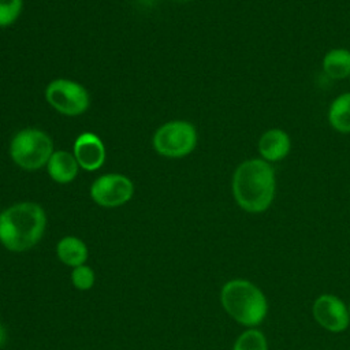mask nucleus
Here are the masks:
<instances>
[{"instance_id":"2","label":"nucleus","mask_w":350,"mask_h":350,"mask_svg":"<svg viewBox=\"0 0 350 350\" xmlns=\"http://www.w3.org/2000/svg\"><path fill=\"white\" fill-rule=\"evenodd\" d=\"M46 223V212L40 204L15 202L0 212V243L12 253L26 252L42 239Z\"/></svg>"},{"instance_id":"6","label":"nucleus","mask_w":350,"mask_h":350,"mask_svg":"<svg viewBox=\"0 0 350 350\" xmlns=\"http://www.w3.org/2000/svg\"><path fill=\"white\" fill-rule=\"evenodd\" d=\"M44 96L49 107L64 116H79L90 107V94L86 88L68 78L52 79Z\"/></svg>"},{"instance_id":"20","label":"nucleus","mask_w":350,"mask_h":350,"mask_svg":"<svg viewBox=\"0 0 350 350\" xmlns=\"http://www.w3.org/2000/svg\"><path fill=\"white\" fill-rule=\"evenodd\" d=\"M349 312H350V305H349Z\"/></svg>"},{"instance_id":"8","label":"nucleus","mask_w":350,"mask_h":350,"mask_svg":"<svg viewBox=\"0 0 350 350\" xmlns=\"http://www.w3.org/2000/svg\"><path fill=\"white\" fill-rule=\"evenodd\" d=\"M312 314L321 328L332 334L345 332L350 324L349 305L334 294L319 295L313 301Z\"/></svg>"},{"instance_id":"4","label":"nucleus","mask_w":350,"mask_h":350,"mask_svg":"<svg viewBox=\"0 0 350 350\" xmlns=\"http://www.w3.org/2000/svg\"><path fill=\"white\" fill-rule=\"evenodd\" d=\"M8 152L14 164L21 170L37 171L46 165L55 149L48 133L36 127H26L12 135Z\"/></svg>"},{"instance_id":"11","label":"nucleus","mask_w":350,"mask_h":350,"mask_svg":"<svg viewBox=\"0 0 350 350\" xmlns=\"http://www.w3.org/2000/svg\"><path fill=\"white\" fill-rule=\"evenodd\" d=\"M45 168L49 178L59 185L71 183L78 176V172L81 170L72 152L63 149L55 150L52 153Z\"/></svg>"},{"instance_id":"3","label":"nucleus","mask_w":350,"mask_h":350,"mask_svg":"<svg viewBox=\"0 0 350 350\" xmlns=\"http://www.w3.org/2000/svg\"><path fill=\"white\" fill-rule=\"evenodd\" d=\"M226 313L246 328L260 325L268 314V299L262 290L247 279H231L220 290Z\"/></svg>"},{"instance_id":"19","label":"nucleus","mask_w":350,"mask_h":350,"mask_svg":"<svg viewBox=\"0 0 350 350\" xmlns=\"http://www.w3.org/2000/svg\"><path fill=\"white\" fill-rule=\"evenodd\" d=\"M178 1H189V0H178Z\"/></svg>"},{"instance_id":"18","label":"nucleus","mask_w":350,"mask_h":350,"mask_svg":"<svg viewBox=\"0 0 350 350\" xmlns=\"http://www.w3.org/2000/svg\"><path fill=\"white\" fill-rule=\"evenodd\" d=\"M7 338H8L7 329H5L4 324H3V323H0V349L7 343Z\"/></svg>"},{"instance_id":"16","label":"nucleus","mask_w":350,"mask_h":350,"mask_svg":"<svg viewBox=\"0 0 350 350\" xmlns=\"http://www.w3.org/2000/svg\"><path fill=\"white\" fill-rule=\"evenodd\" d=\"M96 275L92 267L88 264L78 265L71 271V283L79 291H88L94 286Z\"/></svg>"},{"instance_id":"5","label":"nucleus","mask_w":350,"mask_h":350,"mask_svg":"<svg viewBox=\"0 0 350 350\" xmlns=\"http://www.w3.org/2000/svg\"><path fill=\"white\" fill-rule=\"evenodd\" d=\"M198 144V133L187 120H170L159 126L152 137L156 153L167 159H182L189 156Z\"/></svg>"},{"instance_id":"12","label":"nucleus","mask_w":350,"mask_h":350,"mask_svg":"<svg viewBox=\"0 0 350 350\" xmlns=\"http://www.w3.org/2000/svg\"><path fill=\"white\" fill-rule=\"evenodd\" d=\"M55 250L59 261L70 268L85 264L89 257V249L86 243L75 235H66L60 238Z\"/></svg>"},{"instance_id":"17","label":"nucleus","mask_w":350,"mask_h":350,"mask_svg":"<svg viewBox=\"0 0 350 350\" xmlns=\"http://www.w3.org/2000/svg\"><path fill=\"white\" fill-rule=\"evenodd\" d=\"M23 10V0H0V29L14 25Z\"/></svg>"},{"instance_id":"10","label":"nucleus","mask_w":350,"mask_h":350,"mask_svg":"<svg viewBox=\"0 0 350 350\" xmlns=\"http://www.w3.org/2000/svg\"><path fill=\"white\" fill-rule=\"evenodd\" d=\"M291 145V137L287 131L279 127L268 129L260 135L257 141L258 157L269 164L279 163L290 154Z\"/></svg>"},{"instance_id":"9","label":"nucleus","mask_w":350,"mask_h":350,"mask_svg":"<svg viewBox=\"0 0 350 350\" xmlns=\"http://www.w3.org/2000/svg\"><path fill=\"white\" fill-rule=\"evenodd\" d=\"M72 154L81 170L92 172L104 165L107 150L103 139L97 134L83 131L72 144Z\"/></svg>"},{"instance_id":"13","label":"nucleus","mask_w":350,"mask_h":350,"mask_svg":"<svg viewBox=\"0 0 350 350\" xmlns=\"http://www.w3.org/2000/svg\"><path fill=\"white\" fill-rule=\"evenodd\" d=\"M321 68L332 81L350 78V49L338 46L327 51L321 60Z\"/></svg>"},{"instance_id":"14","label":"nucleus","mask_w":350,"mask_h":350,"mask_svg":"<svg viewBox=\"0 0 350 350\" xmlns=\"http://www.w3.org/2000/svg\"><path fill=\"white\" fill-rule=\"evenodd\" d=\"M327 120L336 133L350 134V92H343L331 101Z\"/></svg>"},{"instance_id":"1","label":"nucleus","mask_w":350,"mask_h":350,"mask_svg":"<svg viewBox=\"0 0 350 350\" xmlns=\"http://www.w3.org/2000/svg\"><path fill=\"white\" fill-rule=\"evenodd\" d=\"M231 191L237 205L247 213L268 211L276 196V172L261 157L246 159L237 165L231 178Z\"/></svg>"},{"instance_id":"15","label":"nucleus","mask_w":350,"mask_h":350,"mask_svg":"<svg viewBox=\"0 0 350 350\" xmlns=\"http://www.w3.org/2000/svg\"><path fill=\"white\" fill-rule=\"evenodd\" d=\"M232 350H268V340L257 327L246 328L235 339Z\"/></svg>"},{"instance_id":"7","label":"nucleus","mask_w":350,"mask_h":350,"mask_svg":"<svg viewBox=\"0 0 350 350\" xmlns=\"http://www.w3.org/2000/svg\"><path fill=\"white\" fill-rule=\"evenodd\" d=\"M90 198L103 208H118L127 204L134 196L133 180L118 172L97 176L89 189Z\"/></svg>"}]
</instances>
